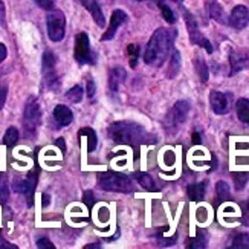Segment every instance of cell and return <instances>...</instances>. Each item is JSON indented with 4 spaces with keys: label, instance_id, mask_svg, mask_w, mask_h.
Segmentation results:
<instances>
[{
    "label": "cell",
    "instance_id": "cell-1",
    "mask_svg": "<svg viewBox=\"0 0 249 249\" xmlns=\"http://www.w3.org/2000/svg\"><path fill=\"white\" fill-rule=\"evenodd\" d=\"M176 38L175 29L159 28L155 31V34L151 36L148 45L144 52V61L150 66L160 68L168 58L170 52L173 51V43Z\"/></svg>",
    "mask_w": 249,
    "mask_h": 249
},
{
    "label": "cell",
    "instance_id": "cell-2",
    "mask_svg": "<svg viewBox=\"0 0 249 249\" xmlns=\"http://www.w3.org/2000/svg\"><path fill=\"white\" fill-rule=\"evenodd\" d=\"M109 136L116 144H124V145H141V144H148L153 141V138H150L144 127L128 121H118L112 124L109 128Z\"/></svg>",
    "mask_w": 249,
    "mask_h": 249
},
{
    "label": "cell",
    "instance_id": "cell-3",
    "mask_svg": "<svg viewBox=\"0 0 249 249\" xmlns=\"http://www.w3.org/2000/svg\"><path fill=\"white\" fill-rule=\"evenodd\" d=\"M98 187L106 191H118V193H130L133 191V185L125 175L115 171L100 173Z\"/></svg>",
    "mask_w": 249,
    "mask_h": 249
},
{
    "label": "cell",
    "instance_id": "cell-4",
    "mask_svg": "<svg viewBox=\"0 0 249 249\" xmlns=\"http://www.w3.org/2000/svg\"><path fill=\"white\" fill-rule=\"evenodd\" d=\"M180 9H182V16L185 18V25H187V29H188V34H190V41L193 45H197L200 48H203L208 53H213V46L211 43L208 41L207 37H203V34L199 31V26H197V21L194 18V16L191 13H188V9H185L182 6V3H179Z\"/></svg>",
    "mask_w": 249,
    "mask_h": 249
},
{
    "label": "cell",
    "instance_id": "cell-5",
    "mask_svg": "<svg viewBox=\"0 0 249 249\" xmlns=\"http://www.w3.org/2000/svg\"><path fill=\"white\" fill-rule=\"evenodd\" d=\"M188 113H190L188 101H178L165 116V123H164L165 128L168 132H176V130L187 121Z\"/></svg>",
    "mask_w": 249,
    "mask_h": 249
},
{
    "label": "cell",
    "instance_id": "cell-6",
    "mask_svg": "<svg viewBox=\"0 0 249 249\" xmlns=\"http://www.w3.org/2000/svg\"><path fill=\"white\" fill-rule=\"evenodd\" d=\"M48 36L52 41H61L66 31V18L60 9H51L48 14Z\"/></svg>",
    "mask_w": 249,
    "mask_h": 249
},
{
    "label": "cell",
    "instance_id": "cell-7",
    "mask_svg": "<svg viewBox=\"0 0 249 249\" xmlns=\"http://www.w3.org/2000/svg\"><path fill=\"white\" fill-rule=\"evenodd\" d=\"M40 120H41V112H40L38 101L34 96H31L25 106V113H23V125L26 133H34L40 124Z\"/></svg>",
    "mask_w": 249,
    "mask_h": 249
},
{
    "label": "cell",
    "instance_id": "cell-8",
    "mask_svg": "<svg viewBox=\"0 0 249 249\" xmlns=\"http://www.w3.org/2000/svg\"><path fill=\"white\" fill-rule=\"evenodd\" d=\"M75 60L78 64H95V57L90 52L89 37L86 32H80L75 38Z\"/></svg>",
    "mask_w": 249,
    "mask_h": 249
},
{
    "label": "cell",
    "instance_id": "cell-9",
    "mask_svg": "<svg viewBox=\"0 0 249 249\" xmlns=\"http://www.w3.org/2000/svg\"><path fill=\"white\" fill-rule=\"evenodd\" d=\"M37 176H38V171L32 170V171L28 173V176H26L25 180H20V182L14 183V190L21 193V194H25L29 205L34 203V191H36V187H37Z\"/></svg>",
    "mask_w": 249,
    "mask_h": 249
},
{
    "label": "cell",
    "instance_id": "cell-10",
    "mask_svg": "<svg viewBox=\"0 0 249 249\" xmlns=\"http://www.w3.org/2000/svg\"><path fill=\"white\" fill-rule=\"evenodd\" d=\"M128 20V16L125 11L123 9H115L112 13V17H110V25L107 28V31L104 32V36L101 37V41H106V40H112L116 34L118 28H120L123 23Z\"/></svg>",
    "mask_w": 249,
    "mask_h": 249
},
{
    "label": "cell",
    "instance_id": "cell-11",
    "mask_svg": "<svg viewBox=\"0 0 249 249\" xmlns=\"http://www.w3.org/2000/svg\"><path fill=\"white\" fill-rule=\"evenodd\" d=\"M230 25L234 29H245L249 25V9L243 5H237L230 16Z\"/></svg>",
    "mask_w": 249,
    "mask_h": 249
},
{
    "label": "cell",
    "instance_id": "cell-12",
    "mask_svg": "<svg viewBox=\"0 0 249 249\" xmlns=\"http://www.w3.org/2000/svg\"><path fill=\"white\" fill-rule=\"evenodd\" d=\"M230 95H225L222 92L217 90H213L210 93V104H211V109L214 113L217 115H225L228 113L230 110Z\"/></svg>",
    "mask_w": 249,
    "mask_h": 249
},
{
    "label": "cell",
    "instance_id": "cell-13",
    "mask_svg": "<svg viewBox=\"0 0 249 249\" xmlns=\"http://www.w3.org/2000/svg\"><path fill=\"white\" fill-rule=\"evenodd\" d=\"M230 64H231V72L230 75H235L242 69L249 66V53L248 52H240V51H232L230 53Z\"/></svg>",
    "mask_w": 249,
    "mask_h": 249
},
{
    "label": "cell",
    "instance_id": "cell-14",
    "mask_svg": "<svg viewBox=\"0 0 249 249\" xmlns=\"http://www.w3.org/2000/svg\"><path fill=\"white\" fill-rule=\"evenodd\" d=\"M78 2L89 11L96 25H98V26H104L106 25L104 14H103V11H101V8H100V5H98L96 0H78Z\"/></svg>",
    "mask_w": 249,
    "mask_h": 249
},
{
    "label": "cell",
    "instance_id": "cell-15",
    "mask_svg": "<svg viewBox=\"0 0 249 249\" xmlns=\"http://www.w3.org/2000/svg\"><path fill=\"white\" fill-rule=\"evenodd\" d=\"M53 120L60 127H66L73 121V113L69 107L58 104L55 109H53Z\"/></svg>",
    "mask_w": 249,
    "mask_h": 249
},
{
    "label": "cell",
    "instance_id": "cell-16",
    "mask_svg": "<svg viewBox=\"0 0 249 249\" xmlns=\"http://www.w3.org/2000/svg\"><path fill=\"white\" fill-rule=\"evenodd\" d=\"M125 71L123 68H113L110 72H109V89L112 92H116L120 89V86L124 83L125 80Z\"/></svg>",
    "mask_w": 249,
    "mask_h": 249
},
{
    "label": "cell",
    "instance_id": "cell-17",
    "mask_svg": "<svg viewBox=\"0 0 249 249\" xmlns=\"http://www.w3.org/2000/svg\"><path fill=\"white\" fill-rule=\"evenodd\" d=\"M207 6H208V14L211 18H214L215 21H219V23H223V25L228 23V20H226L225 13H223V8L220 6L217 0H210Z\"/></svg>",
    "mask_w": 249,
    "mask_h": 249
},
{
    "label": "cell",
    "instance_id": "cell-18",
    "mask_svg": "<svg viewBox=\"0 0 249 249\" xmlns=\"http://www.w3.org/2000/svg\"><path fill=\"white\" fill-rule=\"evenodd\" d=\"M205 191H207V182H199V183H193L188 187L187 194L190 200L193 202H200L205 197Z\"/></svg>",
    "mask_w": 249,
    "mask_h": 249
},
{
    "label": "cell",
    "instance_id": "cell-19",
    "mask_svg": "<svg viewBox=\"0 0 249 249\" xmlns=\"http://www.w3.org/2000/svg\"><path fill=\"white\" fill-rule=\"evenodd\" d=\"M53 68H55V55L52 51H46L43 53V71H45L48 81L53 80Z\"/></svg>",
    "mask_w": 249,
    "mask_h": 249
},
{
    "label": "cell",
    "instance_id": "cell-20",
    "mask_svg": "<svg viewBox=\"0 0 249 249\" xmlns=\"http://www.w3.org/2000/svg\"><path fill=\"white\" fill-rule=\"evenodd\" d=\"M235 109H237V116H239V120L249 125V100L246 98H240L235 104Z\"/></svg>",
    "mask_w": 249,
    "mask_h": 249
},
{
    "label": "cell",
    "instance_id": "cell-21",
    "mask_svg": "<svg viewBox=\"0 0 249 249\" xmlns=\"http://www.w3.org/2000/svg\"><path fill=\"white\" fill-rule=\"evenodd\" d=\"M133 178L139 182V185L145 188L147 191H156V185H155V180L151 179L150 175H147V173H142V171H138L133 175Z\"/></svg>",
    "mask_w": 249,
    "mask_h": 249
},
{
    "label": "cell",
    "instance_id": "cell-22",
    "mask_svg": "<svg viewBox=\"0 0 249 249\" xmlns=\"http://www.w3.org/2000/svg\"><path fill=\"white\" fill-rule=\"evenodd\" d=\"M179 69H180V53L176 49H173L170 66H168V78H175L179 73Z\"/></svg>",
    "mask_w": 249,
    "mask_h": 249
},
{
    "label": "cell",
    "instance_id": "cell-23",
    "mask_svg": "<svg viewBox=\"0 0 249 249\" xmlns=\"http://www.w3.org/2000/svg\"><path fill=\"white\" fill-rule=\"evenodd\" d=\"M80 138H88V150L93 151L96 148V144H98V139H96V133L92 128L84 127L80 130Z\"/></svg>",
    "mask_w": 249,
    "mask_h": 249
},
{
    "label": "cell",
    "instance_id": "cell-24",
    "mask_svg": "<svg viewBox=\"0 0 249 249\" xmlns=\"http://www.w3.org/2000/svg\"><path fill=\"white\" fill-rule=\"evenodd\" d=\"M208 245V237L203 231H200L194 239H190L188 243H187V248L190 249H202V248H207Z\"/></svg>",
    "mask_w": 249,
    "mask_h": 249
},
{
    "label": "cell",
    "instance_id": "cell-25",
    "mask_svg": "<svg viewBox=\"0 0 249 249\" xmlns=\"http://www.w3.org/2000/svg\"><path fill=\"white\" fill-rule=\"evenodd\" d=\"M194 66H196V72L199 73V78L202 83H207L208 81V77H210V73H208V66H207V63H205L202 58H196L194 60Z\"/></svg>",
    "mask_w": 249,
    "mask_h": 249
},
{
    "label": "cell",
    "instance_id": "cell-26",
    "mask_svg": "<svg viewBox=\"0 0 249 249\" xmlns=\"http://www.w3.org/2000/svg\"><path fill=\"white\" fill-rule=\"evenodd\" d=\"M232 249H249V235L248 234H237L232 243H231Z\"/></svg>",
    "mask_w": 249,
    "mask_h": 249
},
{
    "label": "cell",
    "instance_id": "cell-27",
    "mask_svg": "<svg viewBox=\"0 0 249 249\" xmlns=\"http://www.w3.org/2000/svg\"><path fill=\"white\" fill-rule=\"evenodd\" d=\"M17 141H18V130L16 127H9L3 136V144L8 147H14Z\"/></svg>",
    "mask_w": 249,
    "mask_h": 249
},
{
    "label": "cell",
    "instance_id": "cell-28",
    "mask_svg": "<svg viewBox=\"0 0 249 249\" xmlns=\"http://www.w3.org/2000/svg\"><path fill=\"white\" fill-rule=\"evenodd\" d=\"M215 193H217V199L219 202H225L230 199V187L228 183L220 180L217 182V185H215Z\"/></svg>",
    "mask_w": 249,
    "mask_h": 249
},
{
    "label": "cell",
    "instance_id": "cell-29",
    "mask_svg": "<svg viewBox=\"0 0 249 249\" xmlns=\"http://www.w3.org/2000/svg\"><path fill=\"white\" fill-rule=\"evenodd\" d=\"M66 96H68V100L71 103H75V104L81 103V100H83V89H81V86H73L72 89L68 90Z\"/></svg>",
    "mask_w": 249,
    "mask_h": 249
},
{
    "label": "cell",
    "instance_id": "cell-30",
    "mask_svg": "<svg viewBox=\"0 0 249 249\" xmlns=\"http://www.w3.org/2000/svg\"><path fill=\"white\" fill-rule=\"evenodd\" d=\"M158 5H159V8H160L162 17H164V20L167 21V23H175V21H176V17H175V14H173L171 8L165 5L164 0H162V2H159Z\"/></svg>",
    "mask_w": 249,
    "mask_h": 249
},
{
    "label": "cell",
    "instance_id": "cell-31",
    "mask_svg": "<svg viewBox=\"0 0 249 249\" xmlns=\"http://www.w3.org/2000/svg\"><path fill=\"white\" fill-rule=\"evenodd\" d=\"M127 52H128V61H130V68H136V63H138V58H139V46L138 45H128L127 46Z\"/></svg>",
    "mask_w": 249,
    "mask_h": 249
},
{
    "label": "cell",
    "instance_id": "cell-32",
    "mask_svg": "<svg viewBox=\"0 0 249 249\" xmlns=\"http://www.w3.org/2000/svg\"><path fill=\"white\" fill-rule=\"evenodd\" d=\"M232 178H234V183H235V190H243L248 179H249V175L245 171H239V173H234Z\"/></svg>",
    "mask_w": 249,
    "mask_h": 249
},
{
    "label": "cell",
    "instance_id": "cell-33",
    "mask_svg": "<svg viewBox=\"0 0 249 249\" xmlns=\"http://www.w3.org/2000/svg\"><path fill=\"white\" fill-rule=\"evenodd\" d=\"M8 200V182L6 176L0 173V203H5Z\"/></svg>",
    "mask_w": 249,
    "mask_h": 249
},
{
    "label": "cell",
    "instance_id": "cell-34",
    "mask_svg": "<svg viewBox=\"0 0 249 249\" xmlns=\"http://www.w3.org/2000/svg\"><path fill=\"white\" fill-rule=\"evenodd\" d=\"M242 223L249 226V199L242 203Z\"/></svg>",
    "mask_w": 249,
    "mask_h": 249
},
{
    "label": "cell",
    "instance_id": "cell-35",
    "mask_svg": "<svg viewBox=\"0 0 249 249\" xmlns=\"http://www.w3.org/2000/svg\"><path fill=\"white\" fill-rule=\"evenodd\" d=\"M83 200H84L86 205H88V208H92V207H93V203H95V196H93V193H92V191H86Z\"/></svg>",
    "mask_w": 249,
    "mask_h": 249
},
{
    "label": "cell",
    "instance_id": "cell-36",
    "mask_svg": "<svg viewBox=\"0 0 249 249\" xmlns=\"http://www.w3.org/2000/svg\"><path fill=\"white\" fill-rule=\"evenodd\" d=\"M34 2L43 8V9H46V11H51L53 8V0H34Z\"/></svg>",
    "mask_w": 249,
    "mask_h": 249
},
{
    "label": "cell",
    "instance_id": "cell-37",
    "mask_svg": "<svg viewBox=\"0 0 249 249\" xmlns=\"http://www.w3.org/2000/svg\"><path fill=\"white\" fill-rule=\"evenodd\" d=\"M37 248H40V249H53L55 246L51 243L49 239H38L37 240Z\"/></svg>",
    "mask_w": 249,
    "mask_h": 249
},
{
    "label": "cell",
    "instance_id": "cell-38",
    "mask_svg": "<svg viewBox=\"0 0 249 249\" xmlns=\"http://www.w3.org/2000/svg\"><path fill=\"white\" fill-rule=\"evenodd\" d=\"M6 95H8V89L5 88V86H2V88H0V110H2L3 106H5Z\"/></svg>",
    "mask_w": 249,
    "mask_h": 249
},
{
    "label": "cell",
    "instance_id": "cell-39",
    "mask_svg": "<svg viewBox=\"0 0 249 249\" xmlns=\"http://www.w3.org/2000/svg\"><path fill=\"white\" fill-rule=\"evenodd\" d=\"M0 249H17V246L8 243V242L3 239V237H2V232H0Z\"/></svg>",
    "mask_w": 249,
    "mask_h": 249
},
{
    "label": "cell",
    "instance_id": "cell-40",
    "mask_svg": "<svg viewBox=\"0 0 249 249\" xmlns=\"http://www.w3.org/2000/svg\"><path fill=\"white\" fill-rule=\"evenodd\" d=\"M95 90H96L95 81L89 80V81H88V96H89V98H93V95H95Z\"/></svg>",
    "mask_w": 249,
    "mask_h": 249
},
{
    "label": "cell",
    "instance_id": "cell-41",
    "mask_svg": "<svg viewBox=\"0 0 249 249\" xmlns=\"http://www.w3.org/2000/svg\"><path fill=\"white\" fill-rule=\"evenodd\" d=\"M165 162L168 165H171L173 162H175V153H173V151H167L165 153Z\"/></svg>",
    "mask_w": 249,
    "mask_h": 249
},
{
    "label": "cell",
    "instance_id": "cell-42",
    "mask_svg": "<svg viewBox=\"0 0 249 249\" xmlns=\"http://www.w3.org/2000/svg\"><path fill=\"white\" fill-rule=\"evenodd\" d=\"M6 46L3 45V43H0V63H2L5 58H6Z\"/></svg>",
    "mask_w": 249,
    "mask_h": 249
},
{
    "label": "cell",
    "instance_id": "cell-43",
    "mask_svg": "<svg viewBox=\"0 0 249 249\" xmlns=\"http://www.w3.org/2000/svg\"><path fill=\"white\" fill-rule=\"evenodd\" d=\"M55 144L58 145V148H60L61 151H66V144H64V139H63V138H58V139L55 141Z\"/></svg>",
    "mask_w": 249,
    "mask_h": 249
},
{
    "label": "cell",
    "instance_id": "cell-44",
    "mask_svg": "<svg viewBox=\"0 0 249 249\" xmlns=\"http://www.w3.org/2000/svg\"><path fill=\"white\" fill-rule=\"evenodd\" d=\"M193 144H194V145H200V136H199L197 132H194V133H193Z\"/></svg>",
    "mask_w": 249,
    "mask_h": 249
},
{
    "label": "cell",
    "instance_id": "cell-45",
    "mask_svg": "<svg viewBox=\"0 0 249 249\" xmlns=\"http://www.w3.org/2000/svg\"><path fill=\"white\" fill-rule=\"evenodd\" d=\"M49 203V196L48 194H43V207H48Z\"/></svg>",
    "mask_w": 249,
    "mask_h": 249
},
{
    "label": "cell",
    "instance_id": "cell-46",
    "mask_svg": "<svg viewBox=\"0 0 249 249\" xmlns=\"http://www.w3.org/2000/svg\"><path fill=\"white\" fill-rule=\"evenodd\" d=\"M100 245H88V246H84V249H98Z\"/></svg>",
    "mask_w": 249,
    "mask_h": 249
},
{
    "label": "cell",
    "instance_id": "cell-47",
    "mask_svg": "<svg viewBox=\"0 0 249 249\" xmlns=\"http://www.w3.org/2000/svg\"><path fill=\"white\" fill-rule=\"evenodd\" d=\"M139 2H142V0H139ZM153 2H158L159 3V2H162V0H153Z\"/></svg>",
    "mask_w": 249,
    "mask_h": 249
},
{
    "label": "cell",
    "instance_id": "cell-48",
    "mask_svg": "<svg viewBox=\"0 0 249 249\" xmlns=\"http://www.w3.org/2000/svg\"><path fill=\"white\" fill-rule=\"evenodd\" d=\"M175 2H176V3L179 5V3H182V0H175Z\"/></svg>",
    "mask_w": 249,
    "mask_h": 249
}]
</instances>
